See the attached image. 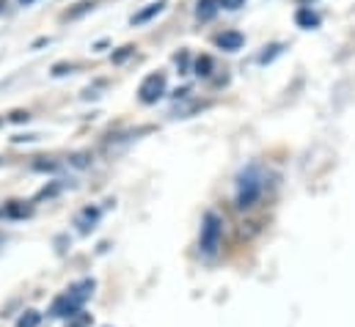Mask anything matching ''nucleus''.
I'll use <instances>...</instances> for the list:
<instances>
[{"mask_svg": "<svg viewBox=\"0 0 355 327\" xmlns=\"http://www.w3.org/2000/svg\"><path fill=\"white\" fill-rule=\"evenodd\" d=\"M262 195V176H259V168L251 165L240 173L237 179V206L240 209H251Z\"/></svg>", "mask_w": 355, "mask_h": 327, "instance_id": "obj_1", "label": "nucleus"}, {"mask_svg": "<svg viewBox=\"0 0 355 327\" xmlns=\"http://www.w3.org/2000/svg\"><path fill=\"white\" fill-rule=\"evenodd\" d=\"M220 237H223V220L215 212H207L204 220H201V237H198L201 253L204 256H215L218 247H220Z\"/></svg>", "mask_w": 355, "mask_h": 327, "instance_id": "obj_2", "label": "nucleus"}, {"mask_svg": "<svg viewBox=\"0 0 355 327\" xmlns=\"http://www.w3.org/2000/svg\"><path fill=\"white\" fill-rule=\"evenodd\" d=\"M163 94H166V72H152L149 78H144L141 88H138V99L144 105H155Z\"/></svg>", "mask_w": 355, "mask_h": 327, "instance_id": "obj_3", "label": "nucleus"}, {"mask_svg": "<svg viewBox=\"0 0 355 327\" xmlns=\"http://www.w3.org/2000/svg\"><path fill=\"white\" fill-rule=\"evenodd\" d=\"M33 215V206H28L25 201H8L0 206V218L3 220H25Z\"/></svg>", "mask_w": 355, "mask_h": 327, "instance_id": "obj_4", "label": "nucleus"}, {"mask_svg": "<svg viewBox=\"0 0 355 327\" xmlns=\"http://www.w3.org/2000/svg\"><path fill=\"white\" fill-rule=\"evenodd\" d=\"M215 44H218L220 50H226V53H237V50H243L245 36H243L240 30H223V33L215 36Z\"/></svg>", "mask_w": 355, "mask_h": 327, "instance_id": "obj_5", "label": "nucleus"}, {"mask_svg": "<svg viewBox=\"0 0 355 327\" xmlns=\"http://www.w3.org/2000/svg\"><path fill=\"white\" fill-rule=\"evenodd\" d=\"M295 25L303 28V30H314V28H320V14L311 6H300L295 11Z\"/></svg>", "mask_w": 355, "mask_h": 327, "instance_id": "obj_6", "label": "nucleus"}, {"mask_svg": "<svg viewBox=\"0 0 355 327\" xmlns=\"http://www.w3.org/2000/svg\"><path fill=\"white\" fill-rule=\"evenodd\" d=\"M166 6H168L166 0H157V3H149L146 8H141L138 14H132V19H130V22H132V25H144V22H149L152 17H157V14H160V11L166 8Z\"/></svg>", "mask_w": 355, "mask_h": 327, "instance_id": "obj_7", "label": "nucleus"}, {"mask_svg": "<svg viewBox=\"0 0 355 327\" xmlns=\"http://www.w3.org/2000/svg\"><path fill=\"white\" fill-rule=\"evenodd\" d=\"M218 8H220V0H198L196 3V17L201 22H209L218 14Z\"/></svg>", "mask_w": 355, "mask_h": 327, "instance_id": "obj_8", "label": "nucleus"}, {"mask_svg": "<svg viewBox=\"0 0 355 327\" xmlns=\"http://www.w3.org/2000/svg\"><path fill=\"white\" fill-rule=\"evenodd\" d=\"M96 220H99V209H96V206H86V209L80 212V218H78V226H80V231L86 234V231H91V229L96 226Z\"/></svg>", "mask_w": 355, "mask_h": 327, "instance_id": "obj_9", "label": "nucleus"}, {"mask_svg": "<svg viewBox=\"0 0 355 327\" xmlns=\"http://www.w3.org/2000/svg\"><path fill=\"white\" fill-rule=\"evenodd\" d=\"M212 67H215V64H212L209 55H198L196 64H193V72H196L198 78H209V75H212Z\"/></svg>", "mask_w": 355, "mask_h": 327, "instance_id": "obj_10", "label": "nucleus"}, {"mask_svg": "<svg viewBox=\"0 0 355 327\" xmlns=\"http://www.w3.org/2000/svg\"><path fill=\"white\" fill-rule=\"evenodd\" d=\"M39 325H42V314H39V311H33V308H31V311H25V314L17 319V327H39Z\"/></svg>", "mask_w": 355, "mask_h": 327, "instance_id": "obj_11", "label": "nucleus"}, {"mask_svg": "<svg viewBox=\"0 0 355 327\" xmlns=\"http://www.w3.org/2000/svg\"><path fill=\"white\" fill-rule=\"evenodd\" d=\"M94 8H96V3H94V0H83V3H78V8H72L67 17H69V19H78V17H83L86 11H94Z\"/></svg>", "mask_w": 355, "mask_h": 327, "instance_id": "obj_12", "label": "nucleus"}, {"mask_svg": "<svg viewBox=\"0 0 355 327\" xmlns=\"http://www.w3.org/2000/svg\"><path fill=\"white\" fill-rule=\"evenodd\" d=\"M135 53V47L132 44H124V47H119V53H113V64H124L130 55Z\"/></svg>", "mask_w": 355, "mask_h": 327, "instance_id": "obj_13", "label": "nucleus"}, {"mask_svg": "<svg viewBox=\"0 0 355 327\" xmlns=\"http://www.w3.org/2000/svg\"><path fill=\"white\" fill-rule=\"evenodd\" d=\"M278 53H281V44H270V47H265V53L259 55V64H270Z\"/></svg>", "mask_w": 355, "mask_h": 327, "instance_id": "obj_14", "label": "nucleus"}, {"mask_svg": "<svg viewBox=\"0 0 355 327\" xmlns=\"http://www.w3.org/2000/svg\"><path fill=\"white\" fill-rule=\"evenodd\" d=\"M33 170H58V163L44 160V157H36V160H33Z\"/></svg>", "mask_w": 355, "mask_h": 327, "instance_id": "obj_15", "label": "nucleus"}, {"mask_svg": "<svg viewBox=\"0 0 355 327\" xmlns=\"http://www.w3.org/2000/svg\"><path fill=\"white\" fill-rule=\"evenodd\" d=\"M69 72H75L72 64H55V67H53V75H55V78H64V75H69Z\"/></svg>", "mask_w": 355, "mask_h": 327, "instance_id": "obj_16", "label": "nucleus"}, {"mask_svg": "<svg viewBox=\"0 0 355 327\" xmlns=\"http://www.w3.org/2000/svg\"><path fill=\"white\" fill-rule=\"evenodd\" d=\"M11 121H14V124H22V121H31V113H28V110H14V113H11Z\"/></svg>", "mask_w": 355, "mask_h": 327, "instance_id": "obj_17", "label": "nucleus"}, {"mask_svg": "<svg viewBox=\"0 0 355 327\" xmlns=\"http://www.w3.org/2000/svg\"><path fill=\"white\" fill-rule=\"evenodd\" d=\"M240 6H245V0H220V8H229V11H234Z\"/></svg>", "mask_w": 355, "mask_h": 327, "instance_id": "obj_18", "label": "nucleus"}, {"mask_svg": "<svg viewBox=\"0 0 355 327\" xmlns=\"http://www.w3.org/2000/svg\"><path fill=\"white\" fill-rule=\"evenodd\" d=\"M177 67H179V72H182V75L187 72V53H184V50L177 55Z\"/></svg>", "mask_w": 355, "mask_h": 327, "instance_id": "obj_19", "label": "nucleus"}, {"mask_svg": "<svg viewBox=\"0 0 355 327\" xmlns=\"http://www.w3.org/2000/svg\"><path fill=\"white\" fill-rule=\"evenodd\" d=\"M72 165H78V168H86V165H89V154H75V157H72Z\"/></svg>", "mask_w": 355, "mask_h": 327, "instance_id": "obj_20", "label": "nucleus"}, {"mask_svg": "<svg viewBox=\"0 0 355 327\" xmlns=\"http://www.w3.org/2000/svg\"><path fill=\"white\" fill-rule=\"evenodd\" d=\"M31 3H36V0H19V6H31Z\"/></svg>", "mask_w": 355, "mask_h": 327, "instance_id": "obj_21", "label": "nucleus"}, {"mask_svg": "<svg viewBox=\"0 0 355 327\" xmlns=\"http://www.w3.org/2000/svg\"><path fill=\"white\" fill-rule=\"evenodd\" d=\"M0 127H3V116H0Z\"/></svg>", "mask_w": 355, "mask_h": 327, "instance_id": "obj_22", "label": "nucleus"}]
</instances>
